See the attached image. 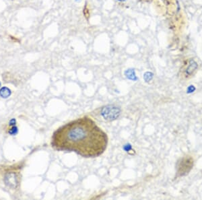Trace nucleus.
I'll list each match as a JSON object with an SVG mask.
<instances>
[{
	"label": "nucleus",
	"mask_w": 202,
	"mask_h": 200,
	"mask_svg": "<svg viewBox=\"0 0 202 200\" xmlns=\"http://www.w3.org/2000/svg\"><path fill=\"white\" fill-rule=\"evenodd\" d=\"M107 134L88 117L65 124L54 132L52 146L59 151L74 152L82 157L95 158L106 150Z\"/></svg>",
	"instance_id": "nucleus-1"
},
{
	"label": "nucleus",
	"mask_w": 202,
	"mask_h": 200,
	"mask_svg": "<svg viewBox=\"0 0 202 200\" xmlns=\"http://www.w3.org/2000/svg\"><path fill=\"white\" fill-rule=\"evenodd\" d=\"M193 165V160L191 157H185L183 159L181 162H180L178 173L180 176H183L188 174V172L191 171Z\"/></svg>",
	"instance_id": "nucleus-2"
},
{
	"label": "nucleus",
	"mask_w": 202,
	"mask_h": 200,
	"mask_svg": "<svg viewBox=\"0 0 202 200\" xmlns=\"http://www.w3.org/2000/svg\"><path fill=\"white\" fill-rule=\"evenodd\" d=\"M4 181L5 184L8 187L13 189V190L17 188L19 185L18 177L17 174L14 172H7V173L5 175Z\"/></svg>",
	"instance_id": "nucleus-3"
},
{
	"label": "nucleus",
	"mask_w": 202,
	"mask_h": 200,
	"mask_svg": "<svg viewBox=\"0 0 202 200\" xmlns=\"http://www.w3.org/2000/svg\"><path fill=\"white\" fill-rule=\"evenodd\" d=\"M198 65L197 63V62L195 60H193V59H190L189 62L188 66L187 67V69H186V74L189 75H191L198 69Z\"/></svg>",
	"instance_id": "nucleus-4"
},
{
	"label": "nucleus",
	"mask_w": 202,
	"mask_h": 200,
	"mask_svg": "<svg viewBox=\"0 0 202 200\" xmlns=\"http://www.w3.org/2000/svg\"><path fill=\"white\" fill-rule=\"evenodd\" d=\"M10 94H11L10 90L6 87L2 88L1 90H0V96H1L2 98L6 99L10 96Z\"/></svg>",
	"instance_id": "nucleus-5"
},
{
	"label": "nucleus",
	"mask_w": 202,
	"mask_h": 200,
	"mask_svg": "<svg viewBox=\"0 0 202 200\" xmlns=\"http://www.w3.org/2000/svg\"><path fill=\"white\" fill-rule=\"evenodd\" d=\"M195 87L193 85H190L189 86V87L187 88V93L188 94H190V93H193L194 91L195 90Z\"/></svg>",
	"instance_id": "nucleus-6"
},
{
	"label": "nucleus",
	"mask_w": 202,
	"mask_h": 200,
	"mask_svg": "<svg viewBox=\"0 0 202 200\" xmlns=\"http://www.w3.org/2000/svg\"><path fill=\"white\" fill-rule=\"evenodd\" d=\"M152 75H153V74H152V73L147 72L146 74H145V75H144V78H145V80H146L147 82H148V80H150L151 79H152Z\"/></svg>",
	"instance_id": "nucleus-7"
},
{
	"label": "nucleus",
	"mask_w": 202,
	"mask_h": 200,
	"mask_svg": "<svg viewBox=\"0 0 202 200\" xmlns=\"http://www.w3.org/2000/svg\"><path fill=\"white\" fill-rule=\"evenodd\" d=\"M118 1H125V0H118Z\"/></svg>",
	"instance_id": "nucleus-8"
},
{
	"label": "nucleus",
	"mask_w": 202,
	"mask_h": 200,
	"mask_svg": "<svg viewBox=\"0 0 202 200\" xmlns=\"http://www.w3.org/2000/svg\"><path fill=\"white\" fill-rule=\"evenodd\" d=\"M0 85H1V84H0Z\"/></svg>",
	"instance_id": "nucleus-9"
}]
</instances>
